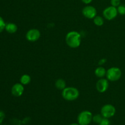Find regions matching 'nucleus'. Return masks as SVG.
Listing matches in <instances>:
<instances>
[{"instance_id": "17", "label": "nucleus", "mask_w": 125, "mask_h": 125, "mask_svg": "<svg viewBox=\"0 0 125 125\" xmlns=\"http://www.w3.org/2000/svg\"><path fill=\"white\" fill-rule=\"evenodd\" d=\"M117 10L118 13L121 15H125V5L120 4L118 7H117Z\"/></svg>"}, {"instance_id": "24", "label": "nucleus", "mask_w": 125, "mask_h": 125, "mask_svg": "<svg viewBox=\"0 0 125 125\" xmlns=\"http://www.w3.org/2000/svg\"><path fill=\"white\" fill-rule=\"evenodd\" d=\"M18 123H20V121L17 119L13 120V124L14 125H20V124H18Z\"/></svg>"}, {"instance_id": "25", "label": "nucleus", "mask_w": 125, "mask_h": 125, "mask_svg": "<svg viewBox=\"0 0 125 125\" xmlns=\"http://www.w3.org/2000/svg\"><path fill=\"white\" fill-rule=\"evenodd\" d=\"M70 125H80L79 124V123H72V124H70Z\"/></svg>"}, {"instance_id": "23", "label": "nucleus", "mask_w": 125, "mask_h": 125, "mask_svg": "<svg viewBox=\"0 0 125 125\" xmlns=\"http://www.w3.org/2000/svg\"><path fill=\"white\" fill-rule=\"evenodd\" d=\"M81 1L85 4H89L91 3L93 0H81Z\"/></svg>"}, {"instance_id": "6", "label": "nucleus", "mask_w": 125, "mask_h": 125, "mask_svg": "<svg viewBox=\"0 0 125 125\" xmlns=\"http://www.w3.org/2000/svg\"><path fill=\"white\" fill-rule=\"evenodd\" d=\"M116 113V109L113 105L107 104L101 107V114L104 118H110L114 117Z\"/></svg>"}, {"instance_id": "8", "label": "nucleus", "mask_w": 125, "mask_h": 125, "mask_svg": "<svg viewBox=\"0 0 125 125\" xmlns=\"http://www.w3.org/2000/svg\"><path fill=\"white\" fill-rule=\"evenodd\" d=\"M82 13L84 17L88 19H94L97 15L96 8L92 6H87L83 9Z\"/></svg>"}, {"instance_id": "14", "label": "nucleus", "mask_w": 125, "mask_h": 125, "mask_svg": "<svg viewBox=\"0 0 125 125\" xmlns=\"http://www.w3.org/2000/svg\"><path fill=\"white\" fill-rule=\"evenodd\" d=\"M21 84H23V85H28L31 81V78L30 76L28 74H24L21 76L20 79Z\"/></svg>"}, {"instance_id": "20", "label": "nucleus", "mask_w": 125, "mask_h": 125, "mask_svg": "<svg viewBox=\"0 0 125 125\" xmlns=\"http://www.w3.org/2000/svg\"><path fill=\"white\" fill-rule=\"evenodd\" d=\"M99 125H111V122L109 118H103Z\"/></svg>"}, {"instance_id": "10", "label": "nucleus", "mask_w": 125, "mask_h": 125, "mask_svg": "<svg viewBox=\"0 0 125 125\" xmlns=\"http://www.w3.org/2000/svg\"><path fill=\"white\" fill-rule=\"evenodd\" d=\"M24 86L21 83H16L12 86L11 89L12 94L16 97H20L24 93Z\"/></svg>"}, {"instance_id": "5", "label": "nucleus", "mask_w": 125, "mask_h": 125, "mask_svg": "<svg viewBox=\"0 0 125 125\" xmlns=\"http://www.w3.org/2000/svg\"><path fill=\"white\" fill-rule=\"evenodd\" d=\"M118 10L117 8L114 6H109L104 9L103 12V18L109 21L112 20L117 17L118 15Z\"/></svg>"}, {"instance_id": "12", "label": "nucleus", "mask_w": 125, "mask_h": 125, "mask_svg": "<svg viewBox=\"0 0 125 125\" xmlns=\"http://www.w3.org/2000/svg\"><path fill=\"white\" fill-rule=\"evenodd\" d=\"M5 29L9 34H14V33H15L17 31L18 27H17V24H15V23H8L7 24H6Z\"/></svg>"}, {"instance_id": "4", "label": "nucleus", "mask_w": 125, "mask_h": 125, "mask_svg": "<svg viewBox=\"0 0 125 125\" xmlns=\"http://www.w3.org/2000/svg\"><path fill=\"white\" fill-rule=\"evenodd\" d=\"M93 115L89 111H84L79 114L77 118L78 123L80 125H89L92 122Z\"/></svg>"}, {"instance_id": "21", "label": "nucleus", "mask_w": 125, "mask_h": 125, "mask_svg": "<svg viewBox=\"0 0 125 125\" xmlns=\"http://www.w3.org/2000/svg\"><path fill=\"white\" fill-rule=\"evenodd\" d=\"M5 117V114L3 111H0V124H1Z\"/></svg>"}, {"instance_id": "22", "label": "nucleus", "mask_w": 125, "mask_h": 125, "mask_svg": "<svg viewBox=\"0 0 125 125\" xmlns=\"http://www.w3.org/2000/svg\"><path fill=\"white\" fill-rule=\"evenodd\" d=\"M106 61H107V59H105V58L101 59H100V61H99L98 65H100V66L103 65L105 63H106Z\"/></svg>"}, {"instance_id": "19", "label": "nucleus", "mask_w": 125, "mask_h": 125, "mask_svg": "<svg viewBox=\"0 0 125 125\" xmlns=\"http://www.w3.org/2000/svg\"><path fill=\"white\" fill-rule=\"evenodd\" d=\"M111 4L112 6L117 7L121 4V1L120 0H111Z\"/></svg>"}, {"instance_id": "1", "label": "nucleus", "mask_w": 125, "mask_h": 125, "mask_svg": "<svg viewBox=\"0 0 125 125\" xmlns=\"http://www.w3.org/2000/svg\"><path fill=\"white\" fill-rule=\"evenodd\" d=\"M65 42L71 48H77L81 45V35L79 32L75 31L68 32L65 36Z\"/></svg>"}, {"instance_id": "16", "label": "nucleus", "mask_w": 125, "mask_h": 125, "mask_svg": "<svg viewBox=\"0 0 125 125\" xmlns=\"http://www.w3.org/2000/svg\"><path fill=\"white\" fill-rule=\"evenodd\" d=\"M103 118L104 117H103L101 114H96L95 115H93L92 121L94 122V123L99 125Z\"/></svg>"}, {"instance_id": "9", "label": "nucleus", "mask_w": 125, "mask_h": 125, "mask_svg": "<svg viewBox=\"0 0 125 125\" xmlns=\"http://www.w3.org/2000/svg\"><path fill=\"white\" fill-rule=\"evenodd\" d=\"M109 81L106 78H100L96 84V89L100 93H104L109 88Z\"/></svg>"}, {"instance_id": "15", "label": "nucleus", "mask_w": 125, "mask_h": 125, "mask_svg": "<svg viewBox=\"0 0 125 125\" xmlns=\"http://www.w3.org/2000/svg\"><path fill=\"white\" fill-rule=\"evenodd\" d=\"M93 20H94V24L97 26H101L103 25L104 22L103 17H101V16L96 15Z\"/></svg>"}, {"instance_id": "18", "label": "nucleus", "mask_w": 125, "mask_h": 125, "mask_svg": "<svg viewBox=\"0 0 125 125\" xmlns=\"http://www.w3.org/2000/svg\"><path fill=\"white\" fill-rule=\"evenodd\" d=\"M6 23H5L4 21L3 18L1 17H0V33L4 31V29H5L6 28Z\"/></svg>"}, {"instance_id": "7", "label": "nucleus", "mask_w": 125, "mask_h": 125, "mask_svg": "<svg viewBox=\"0 0 125 125\" xmlns=\"http://www.w3.org/2000/svg\"><path fill=\"white\" fill-rule=\"evenodd\" d=\"M40 32L36 28H32L28 31L26 34V39L30 42H35L40 37Z\"/></svg>"}, {"instance_id": "13", "label": "nucleus", "mask_w": 125, "mask_h": 125, "mask_svg": "<svg viewBox=\"0 0 125 125\" xmlns=\"http://www.w3.org/2000/svg\"><path fill=\"white\" fill-rule=\"evenodd\" d=\"M55 87L57 89L60 90H63L66 87V82L64 79H57L55 82Z\"/></svg>"}, {"instance_id": "3", "label": "nucleus", "mask_w": 125, "mask_h": 125, "mask_svg": "<svg viewBox=\"0 0 125 125\" xmlns=\"http://www.w3.org/2000/svg\"><path fill=\"white\" fill-rule=\"evenodd\" d=\"M122 72L118 67H113L109 68L106 72V79L111 82L117 81L121 78Z\"/></svg>"}, {"instance_id": "11", "label": "nucleus", "mask_w": 125, "mask_h": 125, "mask_svg": "<svg viewBox=\"0 0 125 125\" xmlns=\"http://www.w3.org/2000/svg\"><path fill=\"white\" fill-rule=\"evenodd\" d=\"M106 72L107 70L102 66L97 67L95 70V74L97 78H103L106 76Z\"/></svg>"}, {"instance_id": "2", "label": "nucleus", "mask_w": 125, "mask_h": 125, "mask_svg": "<svg viewBox=\"0 0 125 125\" xmlns=\"http://www.w3.org/2000/svg\"><path fill=\"white\" fill-rule=\"evenodd\" d=\"M62 98L68 101H73L78 99L79 96V92L74 87H65L62 92Z\"/></svg>"}]
</instances>
